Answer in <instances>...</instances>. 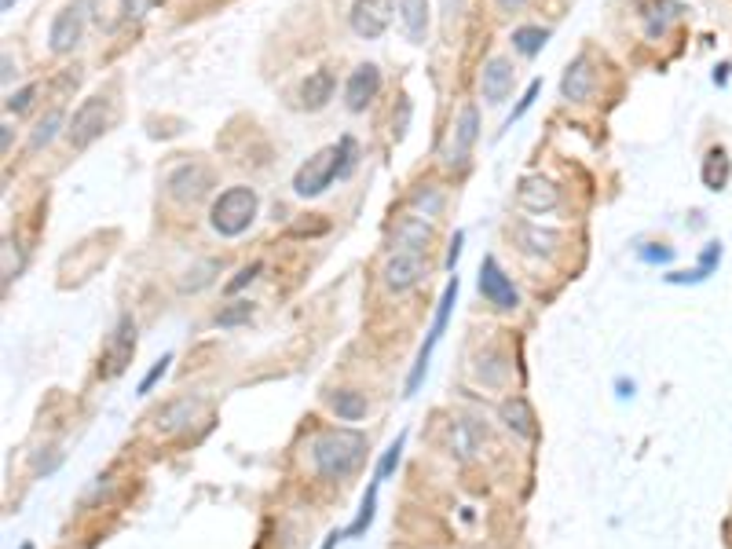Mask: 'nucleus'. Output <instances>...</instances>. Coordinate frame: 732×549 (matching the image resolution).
<instances>
[{
  "mask_svg": "<svg viewBox=\"0 0 732 549\" xmlns=\"http://www.w3.org/2000/svg\"><path fill=\"white\" fill-rule=\"evenodd\" d=\"M510 88H513V63L502 59V56H491V59L483 63V74H479V92H483V99L491 103V107H499V103H506Z\"/></svg>",
  "mask_w": 732,
  "mask_h": 549,
  "instance_id": "14",
  "label": "nucleus"
},
{
  "mask_svg": "<svg viewBox=\"0 0 732 549\" xmlns=\"http://www.w3.org/2000/svg\"><path fill=\"white\" fill-rule=\"evenodd\" d=\"M728 172H732L728 154H725L721 147H710V150H706V161H703V183H706L710 191H725Z\"/></svg>",
  "mask_w": 732,
  "mask_h": 549,
  "instance_id": "25",
  "label": "nucleus"
},
{
  "mask_svg": "<svg viewBox=\"0 0 732 549\" xmlns=\"http://www.w3.org/2000/svg\"><path fill=\"white\" fill-rule=\"evenodd\" d=\"M454 301H458V274L447 283V290H443V297H439V305H436V319H432V330H428V341L421 345V352H418V363H414V370H410V378H407V396H414L418 392V385H421V378H425V370H428V359H432V352H436V345H439V337H443V330H447V319H450V312H454Z\"/></svg>",
  "mask_w": 732,
  "mask_h": 549,
  "instance_id": "4",
  "label": "nucleus"
},
{
  "mask_svg": "<svg viewBox=\"0 0 732 549\" xmlns=\"http://www.w3.org/2000/svg\"><path fill=\"white\" fill-rule=\"evenodd\" d=\"M0 8H5V12H12V8H15V0H0Z\"/></svg>",
  "mask_w": 732,
  "mask_h": 549,
  "instance_id": "50",
  "label": "nucleus"
},
{
  "mask_svg": "<svg viewBox=\"0 0 732 549\" xmlns=\"http://www.w3.org/2000/svg\"><path fill=\"white\" fill-rule=\"evenodd\" d=\"M250 316H253V305H250V301H234L231 308H223V312L216 316V323H220V326H238V323H246Z\"/></svg>",
  "mask_w": 732,
  "mask_h": 549,
  "instance_id": "34",
  "label": "nucleus"
},
{
  "mask_svg": "<svg viewBox=\"0 0 732 549\" xmlns=\"http://www.w3.org/2000/svg\"><path fill=\"white\" fill-rule=\"evenodd\" d=\"M363 458H366V440L348 429L323 432L312 443V465L323 480H348L363 465Z\"/></svg>",
  "mask_w": 732,
  "mask_h": 549,
  "instance_id": "1",
  "label": "nucleus"
},
{
  "mask_svg": "<svg viewBox=\"0 0 732 549\" xmlns=\"http://www.w3.org/2000/svg\"><path fill=\"white\" fill-rule=\"evenodd\" d=\"M334 92H337V78H334V70H315V74H308L304 78V85H301V107L304 110H323L330 99H334Z\"/></svg>",
  "mask_w": 732,
  "mask_h": 549,
  "instance_id": "19",
  "label": "nucleus"
},
{
  "mask_svg": "<svg viewBox=\"0 0 732 549\" xmlns=\"http://www.w3.org/2000/svg\"><path fill=\"white\" fill-rule=\"evenodd\" d=\"M461 245H465V234L458 231V234L450 238V249H447V267H454V264H458V256H461Z\"/></svg>",
  "mask_w": 732,
  "mask_h": 549,
  "instance_id": "44",
  "label": "nucleus"
},
{
  "mask_svg": "<svg viewBox=\"0 0 732 549\" xmlns=\"http://www.w3.org/2000/svg\"><path fill=\"white\" fill-rule=\"evenodd\" d=\"M132 352H136V323H132V316H121L114 334H110V341H107V352H103V363H107L103 374L118 378L132 363Z\"/></svg>",
  "mask_w": 732,
  "mask_h": 549,
  "instance_id": "12",
  "label": "nucleus"
},
{
  "mask_svg": "<svg viewBox=\"0 0 732 549\" xmlns=\"http://www.w3.org/2000/svg\"><path fill=\"white\" fill-rule=\"evenodd\" d=\"M59 125H63V114H59V110H48V114H45V118L34 125V132H30V150H41V147H48V143L56 140Z\"/></svg>",
  "mask_w": 732,
  "mask_h": 549,
  "instance_id": "30",
  "label": "nucleus"
},
{
  "mask_svg": "<svg viewBox=\"0 0 732 549\" xmlns=\"http://www.w3.org/2000/svg\"><path fill=\"white\" fill-rule=\"evenodd\" d=\"M223 267V260H216V256H209V260H201V264H194L183 279H180V294H198L201 286H209L212 283V274Z\"/></svg>",
  "mask_w": 732,
  "mask_h": 549,
  "instance_id": "28",
  "label": "nucleus"
},
{
  "mask_svg": "<svg viewBox=\"0 0 732 549\" xmlns=\"http://www.w3.org/2000/svg\"><path fill=\"white\" fill-rule=\"evenodd\" d=\"M330 407L337 414V421H363L366 418V396L363 392H334L330 396Z\"/></svg>",
  "mask_w": 732,
  "mask_h": 549,
  "instance_id": "26",
  "label": "nucleus"
},
{
  "mask_svg": "<svg viewBox=\"0 0 732 549\" xmlns=\"http://www.w3.org/2000/svg\"><path fill=\"white\" fill-rule=\"evenodd\" d=\"M165 187H169V198H176V202H198L212 187V176H209L205 165L187 161V165H180V169L169 172Z\"/></svg>",
  "mask_w": 732,
  "mask_h": 549,
  "instance_id": "13",
  "label": "nucleus"
},
{
  "mask_svg": "<svg viewBox=\"0 0 732 549\" xmlns=\"http://www.w3.org/2000/svg\"><path fill=\"white\" fill-rule=\"evenodd\" d=\"M169 363H172V356H161V359H158V363L147 370V378L139 381V396H147V392H150V388H154V385H158V381L169 374Z\"/></svg>",
  "mask_w": 732,
  "mask_h": 549,
  "instance_id": "38",
  "label": "nucleus"
},
{
  "mask_svg": "<svg viewBox=\"0 0 732 549\" xmlns=\"http://www.w3.org/2000/svg\"><path fill=\"white\" fill-rule=\"evenodd\" d=\"M517 242L535 253V256H553V249L561 245V234L550 227H535V223H517Z\"/></svg>",
  "mask_w": 732,
  "mask_h": 549,
  "instance_id": "23",
  "label": "nucleus"
},
{
  "mask_svg": "<svg viewBox=\"0 0 732 549\" xmlns=\"http://www.w3.org/2000/svg\"><path fill=\"white\" fill-rule=\"evenodd\" d=\"M414 205H425V216H432V212H439L443 198L436 194V187H425V191H414Z\"/></svg>",
  "mask_w": 732,
  "mask_h": 549,
  "instance_id": "41",
  "label": "nucleus"
},
{
  "mask_svg": "<svg viewBox=\"0 0 732 549\" xmlns=\"http://www.w3.org/2000/svg\"><path fill=\"white\" fill-rule=\"evenodd\" d=\"M717 260H721V242H710V245L703 249V256H699V271L710 274V271L717 267Z\"/></svg>",
  "mask_w": 732,
  "mask_h": 549,
  "instance_id": "43",
  "label": "nucleus"
},
{
  "mask_svg": "<svg viewBox=\"0 0 732 549\" xmlns=\"http://www.w3.org/2000/svg\"><path fill=\"white\" fill-rule=\"evenodd\" d=\"M479 297H483L487 305L502 308V312H513V308L521 305V294H517L513 279L499 267L495 256H483V264H479Z\"/></svg>",
  "mask_w": 732,
  "mask_h": 549,
  "instance_id": "7",
  "label": "nucleus"
},
{
  "mask_svg": "<svg viewBox=\"0 0 732 549\" xmlns=\"http://www.w3.org/2000/svg\"><path fill=\"white\" fill-rule=\"evenodd\" d=\"M517 202H521V209H528V212H550V209L561 205V191H557V183L546 180V176H524L521 187H517Z\"/></svg>",
  "mask_w": 732,
  "mask_h": 549,
  "instance_id": "16",
  "label": "nucleus"
},
{
  "mask_svg": "<svg viewBox=\"0 0 732 549\" xmlns=\"http://www.w3.org/2000/svg\"><path fill=\"white\" fill-rule=\"evenodd\" d=\"M261 267H264V264H261V260H253V264H246V267H242V271H238V274H234V279H231V283H227V294H231V297H234V294H238V290H246V286H250V283H253V279H257V274H261Z\"/></svg>",
  "mask_w": 732,
  "mask_h": 549,
  "instance_id": "36",
  "label": "nucleus"
},
{
  "mask_svg": "<svg viewBox=\"0 0 732 549\" xmlns=\"http://www.w3.org/2000/svg\"><path fill=\"white\" fill-rule=\"evenodd\" d=\"M85 19H88V0H70V5L52 19V30H48V45L56 56H67L81 45V34H85Z\"/></svg>",
  "mask_w": 732,
  "mask_h": 549,
  "instance_id": "6",
  "label": "nucleus"
},
{
  "mask_svg": "<svg viewBox=\"0 0 732 549\" xmlns=\"http://www.w3.org/2000/svg\"><path fill=\"white\" fill-rule=\"evenodd\" d=\"M377 88H381V70H377L374 63H363V67H356V70H352V78H348V85H345V107H348L352 114L366 110V107H370V99L377 96Z\"/></svg>",
  "mask_w": 732,
  "mask_h": 549,
  "instance_id": "15",
  "label": "nucleus"
},
{
  "mask_svg": "<svg viewBox=\"0 0 732 549\" xmlns=\"http://www.w3.org/2000/svg\"><path fill=\"white\" fill-rule=\"evenodd\" d=\"M539 92H542V81H539V78H535V81H531V85H528V92H524V96H521V103H517V110H513V114H510V121H506V129H513V121H521V118H524V114H528V110H531V103H535V99H539Z\"/></svg>",
  "mask_w": 732,
  "mask_h": 549,
  "instance_id": "37",
  "label": "nucleus"
},
{
  "mask_svg": "<svg viewBox=\"0 0 732 549\" xmlns=\"http://www.w3.org/2000/svg\"><path fill=\"white\" fill-rule=\"evenodd\" d=\"M337 538H345V534H337V531H334V534L326 538V545H323V549H334V545H337Z\"/></svg>",
  "mask_w": 732,
  "mask_h": 549,
  "instance_id": "49",
  "label": "nucleus"
},
{
  "mask_svg": "<svg viewBox=\"0 0 732 549\" xmlns=\"http://www.w3.org/2000/svg\"><path fill=\"white\" fill-rule=\"evenodd\" d=\"M337 154H341L337 180H345V176L356 169V140H352V136H341V140H337Z\"/></svg>",
  "mask_w": 732,
  "mask_h": 549,
  "instance_id": "35",
  "label": "nucleus"
},
{
  "mask_svg": "<svg viewBox=\"0 0 732 549\" xmlns=\"http://www.w3.org/2000/svg\"><path fill=\"white\" fill-rule=\"evenodd\" d=\"M476 136H479V110H476V103H465L461 114H458V121L450 125L447 143H443V165H450V169H454V165H465V158H469V150H472Z\"/></svg>",
  "mask_w": 732,
  "mask_h": 549,
  "instance_id": "8",
  "label": "nucleus"
},
{
  "mask_svg": "<svg viewBox=\"0 0 732 549\" xmlns=\"http://www.w3.org/2000/svg\"><path fill=\"white\" fill-rule=\"evenodd\" d=\"M257 209H261L257 191L238 183V187H227V191L212 202L209 223H212V231H216L220 238H238V234H246L250 223L257 220Z\"/></svg>",
  "mask_w": 732,
  "mask_h": 549,
  "instance_id": "2",
  "label": "nucleus"
},
{
  "mask_svg": "<svg viewBox=\"0 0 732 549\" xmlns=\"http://www.w3.org/2000/svg\"><path fill=\"white\" fill-rule=\"evenodd\" d=\"M337 165H341V154H337V143L334 147H323L319 154H312L297 176H294V191L301 198H319L334 180H337Z\"/></svg>",
  "mask_w": 732,
  "mask_h": 549,
  "instance_id": "3",
  "label": "nucleus"
},
{
  "mask_svg": "<svg viewBox=\"0 0 732 549\" xmlns=\"http://www.w3.org/2000/svg\"><path fill=\"white\" fill-rule=\"evenodd\" d=\"M0 256H5V264H0V271H5V286H8L12 279H19V271H23V253H19V242L5 238V249H0Z\"/></svg>",
  "mask_w": 732,
  "mask_h": 549,
  "instance_id": "32",
  "label": "nucleus"
},
{
  "mask_svg": "<svg viewBox=\"0 0 732 549\" xmlns=\"http://www.w3.org/2000/svg\"><path fill=\"white\" fill-rule=\"evenodd\" d=\"M88 16L103 34H118L132 19V0H88Z\"/></svg>",
  "mask_w": 732,
  "mask_h": 549,
  "instance_id": "18",
  "label": "nucleus"
},
{
  "mask_svg": "<svg viewBox=\"0 0 732 549\" xmlns=\"http://www.w3.org/2000/svg\"><path fill=\"white\" fill-rule=\"evenodd\" d=\"M392 23V12H388V0H356L352 12H348V26L356 37H366V41H377Z\"/></svg>",
  "mask_w": 732,
  "mask_h": 549,
  "instance_id": "11",
  "label": "nucleus"
},
{
  "mask_svg": "<svg viewBox=\"0 0 732 549\" xmlns=\"http://www.w3.org/2000/svg\"><path fill=\"white\" fill-rule=\"evenodd\" d=\"M107 125H110V103H107L103 96H88V99L74 110L67 136H70V143H74L77 150H85L88 143H96V140L107 132Z\"/></svg>",
  "mask_w": 732,
  "mask_h": 549,
  "instance_id": "5",
  "label": "nucleus"
},
{
  "mask_svg": "<svg viewBox=\"0 0 732 549\" xmlns=\"http://www.w3.org/2000/svg\"><path fill=\"white\" fill-rule=\"evenodd\" d=\"M641 260H648V264H670L674 249L670 245H648V249H641Z\"/></svg>",
  "mask_w": 732,
  "mask_h": 549,
  "instance_id": "42",
  "label": "nucleus"
},
{
  "mask_svg": "<svg viewBox=\"0 0 732 549\" xmlns=\"http://www.w3.org/2000/svg\"><path fill=\"white\" fill-rule=\"evenodd\" d=\"M546 41H550V30H542V26H521V30H513V48L521 52V56H539L542 48H546Z\"/></svg>",
  "mask_w": 732,
  "mask_h": 549,
  "instance_id": "29",
  "label": "nucleus"
},
{
  "mask_svg": "<svg viewBox=\"0 0 732 549\" xmlns=\"http://www.w3.org/2000/svg\"><path fill=\"white\" fill-rule=\"evenodd\" d=\"M619 396H623V399H626V396H634V381H630V385H626V381H619Z\"/></svg>",
  "mask_w": 732,
  "mask_h": 549,
  "instance_id": "48",
  "label": "nucleus"
},
{
  "mask_svg": "<svg viewBox=\"0 0 732 549\" xmlns=\"http://www.w3.org/2000/svg\"><path fill=\"white\" fill-rule=\"evenodd\" d=\"M476 374H479L487 385H502V378H506V363H502V356H499V352H483Z\"/></svg>",
  "mask_w": 732,
  "mask_h": 549,
  "instance_id": "31",
  "label": "nucleus"
},
{
  "mask_svg": "<svg viewBox=\"0 0 732 549\" xmlns=\"http://www.w3.org/2000/svg\"><path fill=\"white\" fill-rule=\"evenodd\" d=\"M499 8L502 12H517V8H524V0H499Z\"/></svg>",
  "mask_w": 732,
  "mask_h": 549,
  "instance_id": "45",
  "label": "nucleus"
},
{
  "mask_svg": "<svg viewBox=\"0 0 732 549\" xmlns=\"http://www.w3.org/2000/svg\"><path fill=\"white\" fill-rule=\"evenodd\" d=\"M396 12H399V23H403L407 37L414 45H421L425 34H428V0H396Z\"/></svg>",
  "mask_w": 732,
  "mask_h": 549,
  "instance_id": "20",
  "label": "nucleus"
},
{
  "mask_svg": "<svg viewBox=\"0 0 732 549\" xmlns=\"http://www.w3.org/2000/svg\"><path fill=\"white\" fill-rule=\"evenodd\" d=\"M59 461H63V451H56V447H45V454H34V469L37 472H56L59 469Z\"/></svg>",
  "mask_w": 732,
  "mask_h": 549,
  "instance_id": "39",
  "label": "nucleus"
},
{
  "mask_svg": "<svg viewBox=\"0 0 732 549\" xmlns=\"http://www.w3.org/2000/svg\"><path fill=\"white\" fill-rule=\"evenodd\" d=\"M502 421H506V429H510L513 436L535 440V410L528 407L524 396H513V399L502 403Z\"/></svg>",
  "mask_w": 732,
  "mask_h": 549,
  "instance_id": "21",
  "label": "nucleus"
},
{
  "mask_svg": "<svg viewBox=\"0 0 732 549\" xmlns=\"http://www.w3.org/2000/svg\"><path fill=\"white\" fill-rule=\"evenodd\" d=\"M385 286L392 290V294H407V290H414L421 279H425V256L421 253H410V249H396L392 256H388V264H385Z\"/></svg>",
  "mask_w": 732,
  "mask_h": 549,
  "instance_id": "9",
  "label": "nucleus"
},
{
  "mask_svg": "<svg viewBox=\"0 0 732 549\" xmlns=\"http://www.w3.org/2000/svg\"><path fill=\"white\" fill-rule=\"evenodd\" d=\"M428 238H432V227L425 223V216H403V220L396 223V245H399V249L421 253Z\"/></svg>",
  "mask_w": 732,
  "mask_h": 549,
  "instance_id": "24",
  "label": "nucleus"
},
{
  "mask_svg": "<svg viewBox=\"0 0 732 549\" xmlns=\"http://www.w3.org/2000/svg\"><path fill=\"white\" fill-rule=\"evenodd\" d=\"M714 81H717V85H725V81H728V63H721V67L714 70Z\"/></svg>",
  "mask_w": 732,
  "mask_h": 549,
  "instance_id": "46",
  "label": "nucleus"
},
{
  "mask_svg": "<svg viewBox=\"0 0 732 549\" xmlns=\"http://www.w3.org/2000/svg\"><path fill=\"white\" fill-rule=\"evenodd\" d=\"M593 81H597V74H593L590 59L579 56V59L568 63V70H564V78H561V96H564L568 103H586L590 92H593Z\"/></svg>",
  "mask_w": 732,
  "mask_h": 549,
  "instance_id": "17",
  "label": "nucleus"
},
{
  "mask_svg": "<svg viewBox=\"0 0 732 549\" xmlns=\"http://www.w3.org/2000/svg\"><path fill=\"white\" fill-rule=\"evenodd\" d=\"M377 487H381V480H374L370 487H366V494H363V502H359V513H356V520L348 523V538H363L366 531H370V523H374V509H377Z\"/></svg>",
  "mask_w": 732,
  "mask_h": 549,
  "instance_id": "27",
  "label": "nucleus"
},
{
  "mask_svg": "<svg viewBox=\"0 0 732 549\" xmlns=\"http://www.w3.org/2000/svg\"><path fill=\"white\" fill-rule=\"evenodd\" d=\"M34 96H37V85H26V88H19L15 96H8V103H5V107H8V110H15V114H23V110L34 103Z\"/></svg>",
  "mask_w": 732,
  "mask_h": 549,
  "instance_id": "40",
  "label": "nucleus"
},
{
  "mask_svg": "<svg viewBox=\"0 0 732 549\" xmlns=\"http://www.w3.org/2000/svg\"><path fill=\"white\" fill-rule=\"evenodd\" d=\"M201 410H205L201 396H176V399H169L165 407H158L150 421H154V432H161V436H176V432L191 429V421H194Z\"/></svg>",
  "mask_w": 732,
  "mask_h": 549,
  "instance_id": "10",
  "label": "nucleus"
},
{
  "mask_svg": "<svg viewBox=\"0 0 732 549\" xmlns=\"http://www.w3.org/2000/svg\"><path fill=\"white\" fill-rule=\"evenodd\" d=\"M12 70H15V67H12V56H8V52H5V85H8V81H12Z\"/></svg>",
  "mask_w": 732,
  "mask_h": 549,
  "instance_id": "47",
  "label": "nucleus"
},
{
  "mask_svg": "<svg viewBox=\"0 0 732 549\" xmlns=\"http://www.w3.org/2000/svg\"><path fill=\"white\" fill-rule=\"evenodd\" d=\"M447 443H450V454H454L458 461H472L476 451H479V432H476L472 421L454 418L450 429H447Z\"/></svg>",
  "mask_w": 732,
  "mask_h": 549,
  "instance_id": "22",
  "label": "nucleus"
},
{
  "mask_svg": "<svg viewBox=\"0 0 732 549\" xmlns=\"http://www.w3.org/2000/svg\"><path fill=\"white\" fill-rule=\"evenodd\" d=\"M403 443H407V432H399V436H396V443L385 451V458H381V465H377V480H388V476L396 472V465H399V454H403Z\"/></svg>",
  "mask_w": 732,
  "mask_h": 549,
  "instance_id": "33",
  "label": "nucleus"
}]
</instances>
